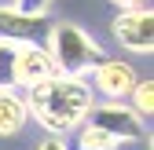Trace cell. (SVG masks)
Masks as SVG:
<instances>
[{
	"label": "cell",
	"instance_id": "obj_6",
	"mask_svg": "<svg viewBox=\"0 0 154 150\" xmlns=\"http://www.w3.org/2000/svg\"><path fill=\"white\" fill-rule=\"evenodd\" d=\"M55 77V66H51V55L48 48H15V59H11V88L15 92H29L37 84H44Z\"/></svg>",
	"mask_w": 154,
	"mask_h": 150
},
{
	"label": "cell",
	"instance_id": "obj_13",
	"mask_svg": "<svg viewBox=\"0 0 154 150\" xmlns=\"http://www.w3.org/2000/svg\"><path fill=\"white\" fill-rule=\"evenodd\" d=\"M110 4L121 11H150V0H110Z\"/></svg>",
	"mask_w": 154,
	"mask_h": 150
},
{
	"label": "cell",
	"instance_id": "obj_2",
	"mask_svg": "<svg viewBox=\"0 0 154 150\" xmlns=\"http://www.w3.org/2000/svg\"><path fill=\"white\" fill-rule=\"evenodd\" d=\"M55 77H73V81H88V73L106 59V51L99 48V40L77 22H51V33L44 40Z\"/></svg>",
	"mask_w": 154,
	"mask_h": 150
},
{
	"label": "cell",
	"instance_id": "obj_1",
	"mask_svg": "<svg viewBox=\"0 0 154 150\" xmlns=\"http://www.w3.org/2000/svg\"><path fill=\"white\" fill-rule=\"evenodd\" d=\"M22 99H26V117H33L48 136L81 128L95 106L88 81H73V77H51L44 84L29 88Z\"/></svg>",
	"mask_w": 154,
	"mask_h": 150
},
{
	"label": "cell",
	"instance_id": "obj_12",
	"mask_svg": "<svg viewBox=\"0 0 154 150\" xmlns=\"http://www.w3.org/2000/svg\"><path fill=\"white\" fill-rule=\"evenodd\" d=\"M48 4H51V0H15L11 8L26 11V15H44V11H48Z\"/></svg>",
	"mask_w": 154,
	"mask_h": 150
},
{
	"label": "cell",
	"instance_id": "obj_5",
	"mask_svg": "<svg viewBox=\"0 0 154 150\" xmlns=\"http://www.w3.org/2000/svg\"><path fill=\"white\" fill-rule=\"evenodd\" d=\"M132 84H136V70L125 59H114V55H106V59L88 73L92 95H106V103H121L132 92Z\"/></svg>",
	"mask_w": 154,
	"mask_h": 150
},
{
	"label": "cell",
	"instance_id": "obj_9",
	"mask_svg": "<svg viewBox=\"0 0 154 150\" xmlns=\"http://www.w3.org/2000/svg\"><path fill=\"white\" fill-rule=\"evenodd\" d=\"M128 95H132V106H128V110H132V114H136L140 121L154 114V81H150V77L136 81V84H132V92H128Z\"/></svg>",
	"mask_w": 154,
	"mask_h": 150
},
{
	"label": "cell",
	"instance_id": "obj_8",
	"mask_svg": "<svg viewBox=\"0 0 154 150\" xmlns=\"http://www.w3.org/2000/svg\"><path fill=\"white\" fill-rule=\"evenodd\" d=\"M26 124V99L15 88H0V136H15Z\"/></svg>",
	"mask_w": 154,
	"mask_h": 150
},
{
	"label": "cell",
	"instance_id": "obj_11",
	"mask_svg": "<svg viewBox=\"0 0 154 150\" xmlns=\"http://www.w3.org/2000/svg\"><path fill=\"white\" fill-rule=\"evenodd\" d=\"M11 59H15V48L0 44V88H11Z\"/></svg>",
	"mask_w": 154,
	"mask_h": 150
},
{
	"label": "cell",
	"instance_id": "obj_7",
	"mask_svg": "<svg viewBox=\"0 0 154 150\" xmlns=\"http://www.w3.org/2000/svg\"><path fill=\"white\" fill-rule=\"evenodd\" d=\"M110 33L121 48L147 55L154 48V11H121L110 22Z\"/></svg>",
	"mask_w": 154,
	"mask_h": 150
},
{
	"label": "cell",
	"instance_id": "obj_4",
	"mask_svg": "<svg viewBox=\"0 0 154 150\" xmlns=\"http://www.w3.org/2000/svg\"><path fill=\"white\" fill-rule=\"evenodd\" d=\"M85 124H92V128H99V132L114 136L118 143H136V139H143V121L132 114L125 103H99V106H92V114H88Z\"/></svg>",
	"mask_w": 154,
	"mask_h": 150
},
{
	"label": "cell",
	"instance_id": "obj_3",
	"mask_svg": "<svg viewBox=\"0 0 154 150\" xmlns=\"http://www.w3.org/2000/svg\"><path fill=\"white\" fill-rule=\"evenodd\" d=\"M51 33V18L44 15H26L18 8H0V44L8 48H44Z\"/></svg>",
	"mask_w": 154,
	"mask_h": 150
},
{
	"label": "cell",
	"instance_id": "obj_14",
	"mask_svg": "<svg viewBox=\"0 0 154 150\" xmlns=\"http://www.w3.org/2000/svg\"><path fill=\"white\" fill-rule=\"evenodd\" d=\"M37 150H70L63 136H44L41 143H37Z\"/></svg>",
	"mask_w": 154,
	"mask_h": 150
},
{
	"label": "cell",
	"instance_id": "obj_10",
	"mask_svg": "<svg viewBox=\"0 0 154 150\" xmlns=\"http://www.w3.org/2000/svg\"><path fill=\"white\" fill-rule=\"evenodd\" d=\"M77 146H81V150H118L121 143L114 139V136H106V132H99V128L85 124L81 132H77Z\"/></svg>",
	"mask_w": 154,
	"mask_h": 150
}]
</instances>
